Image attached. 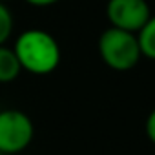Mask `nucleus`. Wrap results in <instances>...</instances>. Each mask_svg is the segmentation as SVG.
Returning a JSON list of instances; mask_svg holds the SVG:
<instances>
[{
    "label": "nucleus",
    "instance_id": "nucleus-1",
    "mask_svg": "<svg viewBox=\"0 0 155 155\" xmlns=\"http://www.w3.org/2000/svg\"><path fill=\"white\" fill-rule=\"evenodd\" d=\"M13 51L20 68L33 75H49L60 64V46L55 37L44 29L33 28L18 35Z\"/></svg>",
    "mask_w": 155,
    "mask_h": 155
},
{
    "label": "nucleus",
    "instance_id": "nucleus-2",
    "mask_svg": "<svg viewBox=\"0 0 155 155\" xmlns=\"http://www.w3.org/2000/svg\"><path fill=\"white\" fill-rule=\"evenodd\" d=\"M97 48H99L101 60L115 71L133 69L142 57L137 33H130L117 28L104 29L99 37Z\"/></svg>",
    "mask_w": 155,
    "mask_h": 155
},
{
    "label": "nucleus",
    "instance_id": "nucleus-3",
    "mask_svg": "<svg viewBox=\"0 0 155 155\" xmlns=\"http://www.w3.org/2000/svg\"><path fill=\"white\" fill-rule=\"evenodd\" d=\"M35 135L33 120L20 110L0 111V153L15 155L24 151Z\"/></svg>",
    "mask_w": 155,
    "mask_h": 155
},
{
    "label": "nucleus",
    "instance_id": "nucleus-4",
    "mask_svg": "<svg viewBox=\"0 0 155 155\" xmlns=\"http://www.w3.org/2000/svg\"><path fill=\"white\" fill-rule=\"evenodd\" d=\"M106 15L111 28L137 33L151 17L146 0H108Z\"/></svg>",
    "mask_w": 155,
    "mask_h": 155
},
{
    "label": "nucleus",
    "instance_id": "nucleus-5",
    "mask_svg": "<svg viewBox=\"0 0 155 155\" xmlns=\"http://www.w3.org/2000/svg\"><path fill=\"white\" fill-rule=\"evenodd\" d=\"M20 71L22 68L13 48H6L4 44H0V84L13 82L20 75Z\"/></svg>",
    "mask_w": 155,
    "mask_h": 155
},
{
    "label": "nucleus",
    "instance_id": "nucleus-6",
    "mask_svg": "<svg viewBox=\"0 0 155 155\" xmlns=\"http://www.w3.org/2000/svg\"><path fill=\"white\" fill-rule=\"evenodd\" d=\"M137 40L142 57L155 60V15H151L148 22L137 31Z\"/></svg>",
    "mask_w": 155,
    "mask_h": 155
},
{
    "label": "nucleus",
    "instance_id": "nucleus-7",
    "mask_svg": "<svg viewBox=\"0 0 155 155\" xmlns=\"http://www.w3.org/2000/svg\"><path fill=\"white\" fill-rule=\"evenodd\" d=\"M13 31V17L6 4L0 2V44H6Z\"/></svg>",
    "mask_w": 155,
    "mask_h": 155
},
{
    "label": "nucleus",
    "instance_id": "nucleus-8",
    "mask_svg": "<svg viewBox=\"0 0 155 155\" xmlns=\"http://www.w3.org/2000/svg\"><path fill=\"white\" fill-rule=\"evenodd\" d=\"M144 130H146V135H148V139H150V140L155 144V110H153V111L148 115Z\"/></svg>",
    "mask_w": 155,
    "mask_h": 155
},
{
    "label": "nucleus",
    "instance_id": "nucleus-9",
    "mask_svg": "<svg viewBox=\"0 0 155 155\" xmlns=\"http://www.w3.org/2000/svg\"><path fill=\"white\" fill-rule=\"evenodd\" d=\"M29 6H35V8H48V6H53L60 0H26Z\"/></svg>",
    "mask_w": 155,
    "mask_h": 155
},
{
    "label": "nucleus",
    "instance_id": "nucleus-10",
    "mask_svg": "<svg viewBox=\"0 0 155 155\" xmlns=\"http://www.w3.org/2000/svg\"><path fill=\"white\" fill-rule=\"evenodd\" d=\"M0 2H2V4H6V2H11V0H0Z\"/></svg>",
    "mask_w": 155,
    "mask_h": 155
},
{
    "label": "nucleus",
    "instance_id": "nucleus-11",
    "mask_svg": "<svg viewBox=\"0 0 155 155\" xmlns=\"http://www.w3.org/2000/svg\"><path fill=\"white\" fill-rule=\"evenodd\" d=\"M0 155H2V153H0Z\"/></svg>",
    "mask_w": 155,
    "mask_h": 155
}]
</instances>
